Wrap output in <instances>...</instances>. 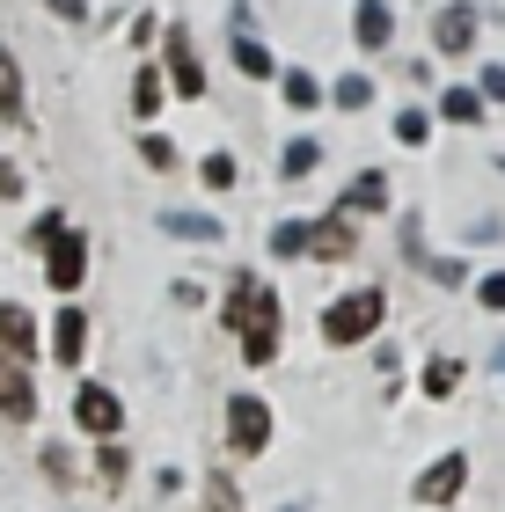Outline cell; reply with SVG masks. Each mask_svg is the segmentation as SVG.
Returning <instances> with one entry per match:
<instances>
[{"label":"cell","mask_w":505,"mask_h":512,"mask_svg":"<svg viewBox=\"0 0 505 512\" xmlns=\"http://www.w3.org/2000/svg\"><path fill=\"white\" fill-rule=\"evenodd\" d=\"M140 154H147V169H176V147H169L162 132H147V139H140Z\"/></svg>","instance_id":"obj_27"},{"label":"cell","mask_w":505,"mask_h":512,"mask_svg":"<svg viewBox=\"0 0 505 512\" xmlns=\"http://www.w3.org/2000/svg\"><path fill=\"white\" fill-rule=\"evenodd\" d=\"M0 118H8V125L22 118V66L8 59V44H0Z\"/></svg>","instance_id":"obj_17"},{"label":"cell","mask_w":505,"mask_h":512,"mask_svg":"<svg viewBox=\"0 0 505 512\" xmlns=\"http://www.w3.org/2000/svg\"><path fill=\"white\" fill-rule=\"evenodd\" d=\"M227 439H235L242 454H264V439H271V410L257 403V395H235V403H227Z\"/></svg>","instance_id":"obj_4"},{"label":"cell","mask_w":505,"mask_h":512,"mask_svg":"<svg viewBox=\"0 0 505 512\" xmlns=\"http://www.w3.org/2000/svg\"><path fill=\"white\" fill-rule=\"evenodd\" d=\"M432 44H440V52H469V44H476V8H440Z\"/></svg>","instance_id":"obj_13"},{"label":"cell","mask_w":505,"mask_h":512,"mask_svg":"<svg viewBox=\"0 0 505 512\" xmlns=\"http://www.w3.org/2000/svg\"><path fill=\"white\" fill-rule=\"evenodd\" d=\"M374 330H381V293H374V286H366V293H344L337 308L323 315V337H330V344H359V337H374Z\"/></svg>","instance_id":"obj_2"},{"label":"cell","mask_w":505,"mask_h":512,"mask_svg":"<svg viewBox=\"0 0 505 512\" xmlns=\"http://www.w3.org/2000/svg\"><path fill=\"white\" fill-rule=\"evenodd\" d=\"M352 37L366 44V52H381V44L396 37V15H388V0H359V15H352Z\"/></svg>","instance_id":"obj_12"},{"label":"cell","mask_w":505,"mask_h":512,"mask_svg":"<svg viewBox=\"0 0 505 512\" xmlns=\"http://www.w3.org/2000/svg\"><path fill=\"white\" fill-rule=\"evenodd\" d=\"M425 132H432V118H425L418 103H410V110H396V139H403V147H425Z\"/></svg>","instance_id":"obj_24"},{"label":"cell","mask_w":505,"mask_h":512,"mask_svg":"<svg viewBox=\"0 0 505 512\" xmlns=\"http://www.w3.org/2000/svg\"><path fill=\"white\" fill-rule=\"evenodd\" d=\"M154 103H162V74H140V81H132V110L154 118Z\"/></svg>","instance_id":"obj_26"},{"label":"cell","mask_w":505,"mask_h":512,"mask_svg":"<svg viewBox=\"0 0 505 512\" xmlns=\"http://www.w3.org/2000/svg\"><path fill=\"white\" fill-rule=\"evenodd\" d=\"M103 476H110V483H125V476H132V461H125V447H110V439H103Z\"/></svg>","instance_id":"obj_30"},{"label":"cell","mask_w":505,"mask_h":512,"mask_svg":"<svg viewBox=\"0 0 505 512\" xmlns=\"http://www.w3.org/2000/svg\"><path fill=\"white\" fill-rule=\"evenodd\" d=\"M169 88L183 103H198L205 96V74H198V52H191V37L183 30H169Z\"/></svg>","instance_id":"obj_8"},{"label":"cell","mask_w":505,"mask_h":512,"mask_svg":"<svg viewBox=\"0 0 505 512\" xmlns=\"http://www.w3.org/2000/svg\"><path fill=\"white\" fill-rule=\"evenodd\" d=\"M227 330H242V359H249V366H271V359H279V300H271L257 278H235Z\"/></svg>","instance_id":"obj_1"},{"label":"cell","mask_w":505,"mask_h":512,"mask_svg":"<svg viewBox=\"0 0 505 512\" xmlns=\"http://www.w3.org/2000/svg\"><path fill=\"white\" fill-rule=\"evenodd\" d=\"M213 512H235V491H227V483H213Z\"/></svg>","instance_id":"obj_34"},{"label":"cell","mask_w":505,"mask_h":512,"mask_svg":"<svg viewBox=\"0 0 505 512\" xmlns=\"http://www.w3.org/2000/svg\"><path fill=\"white\" fill-rule=\"evenodd\" d=\"M315 161H323V147H315V139H293V147L279 154V169H286V176H308Z\"/></svg>","instance_id":"obj_22"},{"label":"cell","mask_w":505,"mask_h":512,"mask_svg":"<svg viewBox=\"0 0 505 512\" xmlns=\"http://www.w3.org/2000/svg\"><path fill=\"white\" fill-rule=\"evenodd\" d=\"M0 417H8V425L37 417V388H30V374H22V359H8V352H0Z\"/></svg>","instance_id":"obj_7"},{"label":"cell","mask_w":505,"mask_h":512,"mask_svg":"<svg viewBox=\"0 0 505 512\" xmlns=\"http://www.w3.org/2000/svg\"><path fill=\"white\" fill-rule=\"evenodd\" d=\"M81 344H88V315H81V308H59V322H52V352H59V366H74Z\"/></svg>","instance_id":"obj_14"},{"label":"cell","mask_w":505,"mask_h":512,"mask_svg":"<svg viewBox=\"0 0 505 512\" xmlns=\"http://www.w3.org/2000/svg\"><path fill=\"white\" fill-rule=\"evenodd\" d=\"M308 256H344L352 249V213H330V220H308Z\"/></svg>","instance_id":"obj_11"},{"label":"cell","mask_w":505,"mask_h":512,"mask_svg":"<svg viewBox=\"0 0 505 512\" xmlns=\"http://www.w3.org/2000/svg\"><path fill=\"white\" fill-rule=\"evenodd\" d=\"M44 249H52V256H44V278H52L59 293H74L81 278H88V242H81V235H66V227H59V235L44 242Z\"/></svg>","instance_id":"obj_3"},{"label":"cell","mask_w":505,"mask_h":512,"mask_svg":"<svg viewBox=\"0 0 505 512\" xmlns=\"http://www.w3.org/2000/svg\"><path fill=\"white\" fill-rule=\"evenodd\" d=\"M476 308H491V315H505V271H491L484 286H476Z\"/></svg>","instance_id":"obj_28"},{"label":"cell","mask_w":505,"mask_h":512,"mask_svg":"<svg viewBox=\"0 0 505 512\" xmlns=\"http://www.w3.org/2000/svg\"><path fill=\"white\" fill-rule=\"evenodd\" d=\"M0 352L8 359H30L37 352V322L15 308V300H0Z\"/></svg>","instance_id":"obj_9"},{"label":"cell","mask_w":505,"mask_h":512,"mask_svg":"<svg viewBox=\"0 0 505 512\" xmlns=\"http://www.w3.org/2000/svg\"><path fill=\"white\" fill-rule=\"evenodd\" d=\"M301 242H308V220H279L271 227V256H301Z\"/></svg>","instance_id":"obj_23"},{"label":"cell","mask_w":505,"mask_h":512,"mask_svg":"<svg viewBox=\"0 0 505 512\" xmlns=\"http://www.w3.org/2000/svg\"><path fill=\"white\" fill-rule=\"evenodd\" d=\"M440 118H454V125H484V96H476V88H447V96H440Z\"/></svg>","instance_id":"obj_18"},{"label":"cell","mask_w":505,"mask_h":512,"mask_svg":"<svg viewBox=\"0 0 505 512\" xmlns=\"http://www.w3.org/2000/svg\"><path fill=\"white\" fill-rule=\"evenodd\" d=\"M462 483H469V454H440V461L418 476V498H425V505H454V498H462Z\"/></svg>","instance_id":"obj_6"},{"label":"cell","mask_w":505,"mask_h":512,"mask_svg":"<svg viewBox=\"0 0 505 512\" xmlns=\"http://www.w3.org/2000/svg\"><path fill=\"white\" fill-rule=\"evenodd\" d=\"M286 103H293V110H315V103H323V88H315V74H286Z\"/></svg>","instance_id":"obj_25"},{"label":"cell","mask_w":505,"mask_h":512,"mask_svg":"<svg viewBox=\"0 0 505 512\" xmlns=\"http://www.w3.org/2000/svg\"><path fill=\"white\" fill-rule=\"evenodd\" d=\"M491 366H498V374H505V337H498V352H491Z\"/></svg>","instance_id":"obj_35"},{"label":"cell","mask_w":505,"mask_h":512,"mask_svg":"<svg viewBox=\"0 0 505 512\" xmlns=\"http://www.w3.org/2000/svg\"><path fill=\"white\" fill-rule=\"evenodd\" d=\"M198 176H205V191H235V154H205Z\"/></svg>","instance_id":"obj_21"},{"label":"cell","mask_w":505,"mask_h":512,"mask_svg":"<svg viewBox=\"0 0 505 512\" xmlns=\"http://www.w3.org/2000/svg\"><path fill=\"white\" fill-rule=\"evenodd\" d=\"M0 198H22V176L8 169V161H0Z\"/></svg>","instance_id":"obj_33"},{"label":"cell","mask_w":505,"mask_h":512,"mask_svg":"<svg viewBox=\"0 0 505 512\" xmlns=\"http://www.w3.org/2000/svg\"><path fill=\"white\" fill-rule=\"evenodd\" d=\"M44 8H52V15H66V22H88V8H81V0H44Z\"/></svg>","instance_id":"obj_32"},{"label":"cell","mask_w":505,"mask_h":512,"mask_svg":"<svg viewBox=\"0 0 505 512\" xmlns=\"http://www.w3.org/2000/svg\"><path fill=\"white\" fill-rule=\"evenodd\" d=\"M235 66H242L249 81H271V74H279V66H271V52L249 37V8H235Z\"/></svg>","instance_id":"obj_10"},{"label":"cell","mask_w":505,"mask_h":512,"mask_svg":"<svg viewBox=\"0 0 505 512\" xmlns=\"http://www.w3.org/2000/svg\"><path fill=\"white\" fill-rule=\"evenodd\" d=\"M330 103H337V110H366V103H374V81H366V74H344V81L330 88Z\"/></svg>","instance_id":"obj_19"},{"label":"cell","mask_w":505,"mask_h":512,"mask_svg":"<svg viewBox=\"0 0 505 512\" xmlns=\"http://www.w3.org/2000/svg\"><path fill=\"white\" fill-rule=\"evenodd\" d=\"M462 388V359H432L425 366V395H454Z\"/></svg>","instance_id":"obj_20"},{"label":"cell","mask_w":505,"mask_h":512,"mask_svg":"<svg viewBox=\"0 0 505 512\" xmlns=\"http://www.w3.org/2000/svg\"><path fill=\"white\" fill-rule=\"evenodd\" d=\"M418 264L440 278V286H462V264H454V256H418Z\"/></svg>","instance_id":"obj_29"},{"label":"cell","mask_w":505,"mask_h":512,"mask_svg":"<svg viewBox=\"0 0 505 512\" xmlns=\"http://www.w3.org/2000/svg\"><path fill=\"white\" fill-rule=\"evenodd\" d=\"M484 103H505V66H484Z\"/></svg>","instance_id":"obj_31"},{"label":"cell","mask_w":505,"mask_h":512,"mask_svg":"<svg viewBox=\"0 0 505 512\" xmlns=\"http://www.w3.org/2000/svg\"><path fill=\"white\" fill-rule=\"evenodd\" d=\"M74 417H81V432H96V439H118V425H125L118 395H110L103 381H88V388L74 395Z\"/></svg>","instance_id":"obj_5"},{"label":"cell","mask_w":505,"mask_h":512,"mask_svg":"<svg viewBox=\"0 0 505 512\" xmlns=\"http://www.w3.org/2000/svg\"><path fill=\"white\" fill-rule=\"evenodd\" d=\"M162 235H183V242H220V220H213V213H162Z\"/></svg>","instance_id":"obj_16"},{"label":"cell","mask_w":505,"mask_h":512,"mask_svg":"<svg viewBox=\"0 0 505 512\" xmlns=\"http://www.w3.org/2000/svg\"><path fill=\"white\" fill-rule=\"evenodd\" d=\"M381 205H388V176L366 169V176H352V191H344L337 213H381Z\"/></svg>","instance_id":"obj_15"}]
</instances>
